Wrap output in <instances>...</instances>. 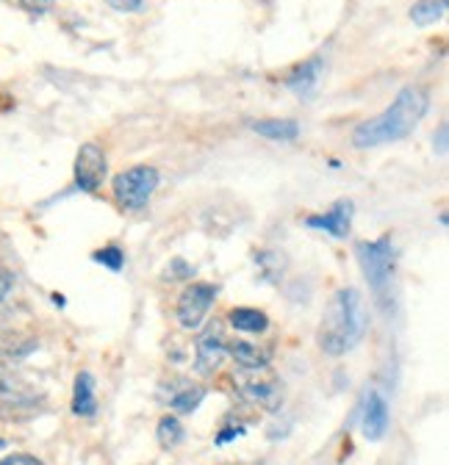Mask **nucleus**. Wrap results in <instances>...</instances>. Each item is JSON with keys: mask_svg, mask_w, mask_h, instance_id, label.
I'll use <instances>...</instances> for the list:
<instances>
[{"mask_svg": "<svg viewBox=\"0 0 449 465\" xmlns=\"http://www.w3.org/2000/svg\"><path fill=\"white\" fill-rule=\"evenodd\" d=\"M427 105H430V97L422 86H405L383 114H377L374 120H366L355 128L353 144L366 150V147H380V144H391V142L411 136L416 125L422 123V116L427 114Z\"/></svg>", "mask_w": 449, "mask_h": 465, "instance_id": "1", "label": "nucleus"}, {"mask_svg": "<svg viewBox=\"0 0 449 465\" xmlns=\"http://www.w3.org/2000/svg\"><path fill=\"white\" fill-rule=\"evenodd\" d=\"M366 308L355 288H342L335 291L324 316H322V330H319V346L327 355L339 358L347 355L350 349L364 338L366 332Z\"/></svg>", "mask_w": 449, "mask_h": 465, "instance_id": "2", "label": "nucleus"}, {"mask_svg": "<svg viewBox=\"0 0 449 465\" xmlns=\"http://www.w3.org/2000/svg\"><path fill=\"white\" fill-rule=\"evenodd\" d=\"M158 186V172L153 166H134L115 178V197L123 208L139 211L150 203Z\"/></svg>", "mask_w": 449, "mask_h": 465, "instance_id": "3", "label": "nucleus"}, {"mask_svg": "<svg viewBox=\"0 0 449 465\" xmlns=\"http://www.w3.org/2000/svg\"><path fill=\"white\" fill-rule=\"evenodd\" d=\"M358 261H361V269L372 285L374 294H383L385 285L391 282V274H394V247H391L388 239H380V242H364L358 244Z\"/></svg>", "mask_w": 449, "mask_h": 465, "instance_id": "4", "label": "nucleus"}, {"mask_svg": "<svg viewBox=\"0 0 449 465\" xmlns=\"http://www.w3.org/2000/svg\"><path fill=\"white\" fill-rule=\"evenodd\" d=\"M216 300V288L208 282H192L178 300V322L186 330H197Z\"/></svg>", "mask_w": 449, "mask_h": 465, "instance_id": "5", "label": "nucleus"}, {"mask_svg": "<svg viewBox=\"0 0 449 465\" xmlns=\"http://www.w3.org/2000/svg\"><path fill=\"white\" fill-rule=\"evenodd\" d=\"M228 355V343H224V335H222V324L214 322L197 341V355H195V371L203 374V377H211L219 366H222V358Z\"/></svg>", "mask_w": 449, "mask_h": 465, "instance_id": "6", "label": "nucleus"}, {"mask_svg": "<svg viewBox=\"0 0 449 465\" xmlns=\"http://www.w3.org/2000/svg\"><path fill=\"white\" fill-rule=\"evenodd\" d=\"M266 369H261V371H247V369H242V374L236 377L239 380V391H242V396L244 399H250L253 404H261V407H266V411H277V404H280V385H277V380L274 377H269V374H264Z\"/></svg>", "mask_w": 449, "mask_h": 465, "instance_id": "7", "label": "nucleus"}, {"mask_svg": "<svg viewBox=\"0 0 449 465\" xmlns=\"http://www.w3.org/2000/svg\"><path fill=\"white\" fill-rule=\"evenodd\" d=\"M103 178H105V153L100 150V144L89 142L81 147L75 158V183L81 192H97Z\"/></svg>", "mask_w": 449, "mask_h": 465, "instance_id": "8", "label": "nucleus"}, {"mask_svg": "<svg viewBox=\"0 0 449 465\" xmlns=\"http://www.w3.org/2000/svg\"><path fill=\"white\" fill-rule=\"evenodd\" d=\"M305 224L314 227V230L330 232L333 239H347L350 236V224H353V203L350 200H339L330 211H324L322 216H308Z\"/></svg>", "mask_w": 449, "mask_h": 465, "instance_id": "9", "label": "nucleus"}, {"mask_svg": "<svg viewBox=\"0 0 449 465\" xmlns=\"http://www.w3.org/2000/svg\"><path fill=\"white\" fill-rule=\"evenodd\" d=\"M385 432H388V404L377 391H372L364 407V435L369 440H380Z\"/></svg>", "mask_w": 449, "mask_h": 465, "instance_id": "10", "label": "nucleus"}, {"mask_svg": "<svg viewBox=\"0 0 449 465\" xmlns=\"http://www.w3.org/2000/svg\"><path fill=\"white\" fill-rule=\"evenodd\" d=\"M322 70H324V62L316 55V58H311V62L300 64V67L286 78V86H289L294 94L308 97V94L316 89V84H319V78H322Z\"/></svg>", "mask_w": 449, "mask_h": 465, "instance_id": "11", "label": "nucleus"}, {"mask_svg": "<svg viewBox=\"0 0 449 465\" xmlns=\"http://www.w3.org/2000/svg\"><path fill=\"white\" fill-rule=\"evenodd\" d=\"M228 352H231V358H234L242 369H247V371H261V369L269 366V352H266V349H261L258 343L234 341V343L228 346Z\"/></svg>", "mask_w": 449, "mask_h": 465, "instance_id": "12", "label": "nucleus"}, {"mask_svg": "<svg viewBox=\"0 0 449 465\" xmlns=\"http://www.w3.org/2000/svg\"><path fill=\"white\" fill-rule=\"evenodd\" d=\"M97 399H95V377L89 371H81L75 380V396H73V413L75 416H95Z\"/></svg>", "mask_w": 449, "mask_h": 465, "instance_id": "13", "label": "nucleus"}, {"mask_svg": "<svg viewBox=\"0 0 449 465\" xmlns=\"http://www.w3.org/2000/svg\"><path fill=\"white\" fill-rule=\"evenodd\" d=\"M253 131L272 142H294L300 136V125L294 120H261L253 123Z\"/></svg>", "mask_w": 449, "mask_h": 465, "instance_id": "14", "label": "nucleus"}, {"mask_svg": "<svg viewBox=\"0 0 449 465\" xmlns=\"http://www.w3.org/2000/svg\"><path fill=\"white\" fill-rule=\"evenodd\" d=\"M231 324L242 332H264L269 327V319L255 308H236L231 311Z\"/></svg>", "mask_w": 449, "mask_h": 465, "instance_id": "15", "label": "nucleus"}, {"mask_svg": "<svg viewBox=\"0 0 449 465\" xmlns=\"http://www.w3.org/2000/svg\"><path fill=\"white\" fill-rule=\"evenodd\" d=\"M446 12V0H419L411 6V20L416 25H433L444 17Z\"/></svg>", "mask_w": 449, "mask_h": 465, "instance_id": "16", "label": "nucleus"}, {"mask_svg": "<svg viewBox=\"0 0 449 465\" xmlns=\"http://www.w3.org/2000/svg\"><path fill=\"white\" fill-rule=\"evenodd\" d=\"M184 440V427L175 416H164L158 421V443L164 449H175Z\"/></svg>", "mask_w": 449, "mask_h": 465, "instance_id": "17", "label": "nucleus"}, {"mask_svg": "<svg viewBox=\"0 0 449 465\" xmlns=\"http://www.w3.org/2000/svg\"><path fill=\"white\" fill-rule=\"evenodd\" d=\"M203 396H205L203 388H186V391H181V393H175L170 399V407L178 413H195L200 407V401H203Z\"/></svg>", "mask_w": 449, "mask_h": 465, "instance_id": "18", "label": "nucleus"}, {"mask_svg": "<svg viewBox=\"0 0 449 465\" xmlns=\"http://www.w3.org/2000/svg\"><path fill=\"white\" fill-rule=\"evenodd\" d=\"M95 261H97V263H103V266H108V269L120 272V269H123V263H125V255H123L117 247H105V250L95 252Z\"/></svg>", "mask_w": 449, "mask_h": 465, "instance_id": "19", "label": "nucleus"}, {"mask_svg": "<svg viewBox=\"0 0 449 465\" xmlns=\"http://www.w3.org/2000/svg\"><path fill=\"white\" fill-rule=\"evenodd\" d=\"M20 6L31 15H45L53 6V0H20Z\"/></svg>", "mask_w": 449, "mask_h": 465, "instance_id": "20", "label": "nucleus"}, {"mask_svg": "<svg viewBox=\"0 0 449 465\" xmlns=\"http://www.w3.org/2000/svg\"><path fill=\"white\" fill-rule=\"evenodd\" d=\"M0 465H45V462H39V460L31 457V454H12V457H6V460H0Z\"/></svg>", "mask_w": 449, "mask_h": 465, "instance_id": "21", "label": "nucleus"}, {"mask_svg": "<svg viewBox=\"0 0 449 465\" xmlns=\"http://www.w3.org/2000/svg\"><path fill=\"white\" fill-rule=\"evenodd\" d=\"M145 0H108V6H115L117 12H139Z\"/></svg>", "mask_w": 449, "mask_h": 465, "instance_id": "22", "label": "nucleus"}, {"mask_svg": "<svg viewBox=\"0 0 449 465\" xmlns=\"http://www.w3.org/2000/svg\"><path fill=\"white\" fill-rule=\"evenodd\" d=\"M244 435V427L239 424V427H224L222 430V435H216V443L222 446V443H228V440H234V438H242Z\"/></svg>", "mask_w": 449, "mask_h": 465, "instance_id": "23", "label": "nucleus"}, {"mask_svg": "<svg viewBox=\"0 0 449 465\" xmlns=\"http://www.w3.org/2000/svg\"><path fill=\"white\" fill-rule=\"evenodd\" d=\"M12 282H15V277H12V272L9 269H4L0 266V300H4L9 291H12Z\"/></svg>", "mask_w": 449, "mask_h": 465, "instance_id": "24", "label": "nucleus"}, {"mask_svg": "<svg viewBox=\"0 0 449 465\" xmlns=\"http://www.w3.org/2000/svg\"><path fill=\"white\" fill-rule=\"evenodd\" d=\"M438 153H446V125L438 128Z\"/></svg>", "mask_w": 449, "mask_h": 465, "instance_id": "25", "label": "nucleus"}, {"mask_svg": "<svg viewBox=\"0 0 449 465\" xmlns=\"http://www.w3.org/2000/svg\"><path fill=\"white\" fill-rule=\"evenodd\" d=\"M0 449H4V440H0Z\"/></svg>", "mask_w": 449, "mask_h": 465, "instance_id": "26", "label": "nucleus"}]
</instances>
